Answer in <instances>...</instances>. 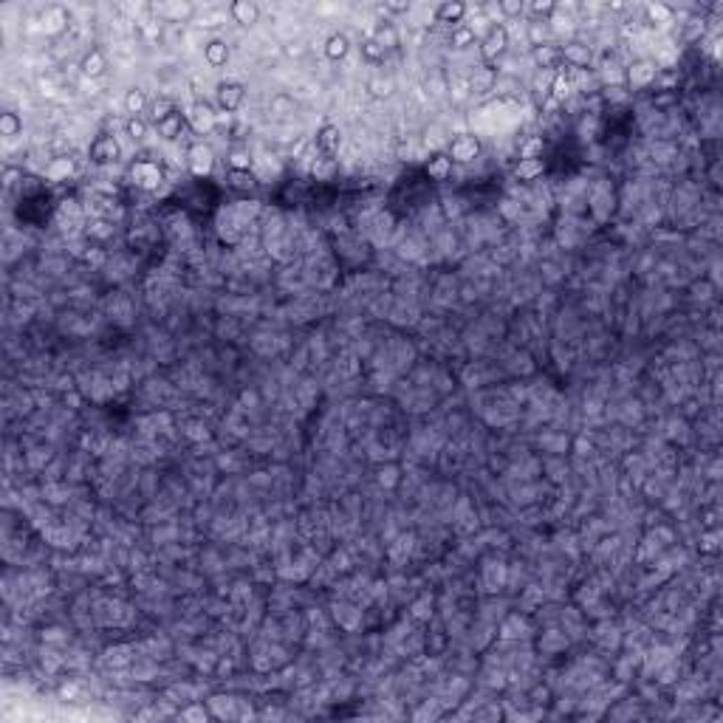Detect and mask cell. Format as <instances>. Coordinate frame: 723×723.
I'll return each mask as SVG.
<instances>
[{
    "label": "cell",
    "mask_w": 723,
    "mask_h": 723,
    "mask_svg": "<svg viewBox=\"0 0 723 723\" xmlns=\"http://www.w3.org/2000/svg\"><path fill=\"white\" fill-rule=\"evenodd\" d=\"M450 46L452 48H458V51H464V48H469V46H475V32L464 23V26H458V29H452L450 32Z\"/></svg>",
    "instance_id": "obj_30"
},
{
    "label": "cell",
    "mask_w": 723,
    "mask_h": 723,
    "mask_svg": "<svg viewBox=\"0 0 723 723\" xmlns=\"http://www.w3.org/2000/svg\"><path fill=\"white\" fill-rule=\"evenodd\" d=\"M546 139L543 136H529L518 142V158H543Z\"/></svg>",
    "instance_id": "obj_23"
},
{
    "label": "cell",
    "mask_w": 723,
    "mask_h": 723,
    "mask_svg": "<svg viewBox=\"0 0 723 723\" xmlns=\"http://www.w3.org/2000/svg\"><path fill=\"white\" fill-rule=\"evenodd\" d=\"M203 60L210 68H224L229 62V43L227 40H210L203 46Z\"/></svg>",
    "instance_id": "obj_17"
},
{
    "label": "cell",
    "mask_w": 723,
    "mask_h": 723,
    "mask_svg": "<svg viewBox=\"0 0 723 723\" xmlns=\"http://www.w3.org/2000/svg\"><path fill=\"white\" fill-rule=\"evenodd\" d=\"M506 51H508V29L500 26V23H494V26L483 34V40H480V57H483L486 65H492V62H497Z\"/></svg>",
    "instance_id": "obj_4"
},
{
    "label": "cell",
    "mask_w": 723,
    "mask_h": 723,
    "mask_svg": "<svg viewBox=\"0 0 723 723\" xmlns=\"http://www.w3.org/2000/svg\"><path fill=\"white\" fill-rule=\"evenodd\" d=\"M376 480H379V486L393 489V486H398V483H401V475H398V469H396V466H381Z\"/></svg>",
    "instance_id": "obj_33"
},
{
    "label": "cell",
    "mask_w": 723,
    "mask_h": 723,
    "mask_svg": "<svg viewBox=\"0 0 723 723\" xmlns=\"http://www.w3.org/2000/svg\"><path fill=\"white\" fill-rule=\"evenodd\" d=\"M314 147L323 153V156H337L342 150V130L339 125H323L317 130V139H314Z\"/></svg>",
    "instance_id": "obj_12"
},
{
    "label": "cell",
    "mask_w": 723,
    "mask_h": 723,
    "mask_svg": "<svg viewBox=\"0 0 723 723\" xmlns=\"http://www.w3.org/2000/svg\"><path fill=\"white\" fill-rule=\"evenodd\" d=\"M532 12H534V15H554V12H557V4H551V0H543V4H534V6H532Z\"/></svg>",
    "instance_id": "obj_36"
},
{
    "label": "cell",
    "mask_w": 723,
    "mask_h": 723,
    "mask_svg": "<svg viewBox=\"0 0 723 723\" xmlns=\"http://www.w3.org/2000/svg\"><path fill=\"white\" fill-rule=\"evenodd\" d=\"M370 40H376L384 51H390V48H396V46H398V29H396L393 23H379V26L373 29Z\"/></svg>",
    "instance_id": "obj_22"
},
{
    "label": "cell",
    "mask_w": 723,
    "mask_h": 723,
    "mask_svg": "<svg viewBox=\"0 0 723 723\" xmlns=\"http://www.w3.org/2000/svg\"><path fill=\"white\" fill-rule=\"evenodd\" d=\"M532 60H534L537 71H560V68H562L560 46H554V43H546V46H534V48H532Z\"/></svg>",
    "instance_id": "obj_14"
},
{
    "label": "cell",
    "mask_w": 723,
    "mask_h": 723,
    "mask_svg": "<svg viewBox=\"0 0 723 723\" xmlns=\"http://www.w3.org/2000/svg\"><path fill=\"white\" fill-rule=\"evenodd\" d=\"M178 108H175V99H170V96H158L156 102H150V119H153V125H158V122H164L167 116H173Z\"/></svg>",
    "instance_id": "obj_26"
},
{
    "label": "cell",
    "mask_w": 723,
    "mask_h": 723,
    "mask_svg": "<svg viewBox=\"0 0 723 723\" xmlns=\"http://www.w3.org/2000/svg\"><path fill=\"white\" fill-rule=\"evenodd\" d=\"M546 173V158H518L511 167V175L514 181L520 184H537Z\"/></svg>",
    "instance_id": "obj_10"
},
{
    "label": "cell",
    "mask_w": 723,
    "mask_h": 723,
    "mask_svg": "<svg viewBox=\"0 0 723 723\" xmlns=\"http://www.w3.org/2000/svg\"><path fill=\"white\" fill-rule=\"evenodd\" d=\"M128 178H130V184L133 187H139V189H158L161 184H164V170H161V164L158 161H153V158H136L133 164H130V170H128Z\"/></svg>",
    "instance_id": "obj_1"
},
{
    "label": "cell",
    "mask_w": 723,
    "mask_h": 723,
    "mask_svg": "<svg viewBox=\"0 0 723 723\" xmlns=\"http://www.w3.org/2000/svg\"><path fill=\"white\" fill-rule=\"evenodd\" d=\"M105 68H108V60H105V54H102L99 48H90V51L82 57V74L90 76V79L102 76V74H105Z\"/></svg>",
    "instance_id": "obj_20"
},
{
    "label": "cell",
    "mask_w": 723,
    "mask_h": 723,
    "mask_svg": "<svg viewBox=\"0 0 723 723\" xmlns=\"http://www.w3.org/2000/svg\"><path fill=\"white\" fill-rule=\"evenodd\" d=\"M359 48H362V60H365V62H370V65H379V62H384V57H387V51H384L376 40H370V37H367V40H362V46H359Z\"/></svg>",
    "instance_id": "obj_31"
},
{
    "label": "cell",
    "mask_w": 723,
    "mask_h": 723,
    "mask_svg": "<svg viewBox=\"0 0 723 723\" xmlns=\"http://www.w3.org/2000/svg\"><path fill=\"white\" fill-rule=\"evenodd\" d=\"M187 125L198 133V136H210L218 130V114L212 111V105L206 99H195L187 114Z\"/></svg>",
    "instance_id": "obj_3"
},
{
    "label": "cell",
    "mask_w": 723,
    "mask_h": 723,
    "mask_svg": "<svg viewBox=\"0 0 723 723\" xmlns=\"http://www.w3.org/2000/svg\"><path fill=\"white\" fill-rule=\"evenodd\" d=\"M367 90L373 93V96H390V90H393V85H390V79H370L367 82Z\"/></svg>",
    "instance_id": "obj_34"
},
{
    "label": "cell",
    "mask_w": 723,
    "mask_h": 723,
    "mask_svg": "<svg viewBox=\"0 0 723 723\" xmlns=\"http://www.w3.org/2000/svg\"><path fill=\"white\" fill-rule=\"evenodd\" d=\"M229 18L238 23V26H255L260 20V6L249 4V0H238V4L229 6Z\"/></svg>",
    "instance_id": "obj_18"
},
{
    "label": "cell",
    "mask_w": 723,
    "mask_h": 723,
    "mask_svg": "<svg viewBox=\"0 0 723 723\" xmlns=\"http://www.w3.org/2000/svg\"><path fill=\"white\" fill-rule=\"evenodd\" d=\"M119 153H122V150H119V142H116L114 133H99V136L90 142V147H88L90 161L99 164V167L116 164V161H119Z\"/></svg>",
    "instance_id": "obj_6"
},
{
    "label": "cell",
    "mask_w": 723,
    "mask_h": 723,
    "mask_svg": "<svg viewBox=\"0 0 723 723\" xmlns=\"http://www.w3.org/2000/svg\"><path fill=\"white\" fill-rule=\"evenodd\" d=\"M294 108H297V102H294V96H288V93H277V96H271V102H269V111H271L277 119H288V116L294 114Z\"/></svg>",
    "instance_id": "obj_27"
},
{
    "label": "cell",
    "mask_w": 723,
    "mask_h": 723,
    "mask_svg": "<svg viewBox=\"0 0 723 723\" xmlns=\"http://www.w3.org/2000/svg\"><path fill=\"white\" fill-rule=\"evenodd\" d=\"M76 173V158L71 156H60V158H48L46 167H43V175L51 181V184H62V181H71Z\"/></svg>",
    "instance_id": "obj_11"
},
{
    "label": "cell",
    "mask_w": 723,
    "mask_h": 723,
    "mask_svg": "<svg viewBox=\"0 0 723 723\" xmlns=\"http://www.w3.org/2000/svg\"><path fill=\"white\" fill-rule=\"evenodd\" d=\"M227 178H229L227 184H229L232 189H238V192H255V189H257V184H260V181H257V175H255L252 170H246V173H235V170H229V175H227Z\"/></svg>",
    "instance_id": "obj_24"
},
{
    "label": "cell",
    "mask_w": 723,
    "mask_h": 723,
    "mask_svg": "<svg viewBox=\"0 0 723 723\" xmlns=\"http://www.w3.org/2000/svg\"><path fill=\"white\" fill-rule=\"evenodd\" d=\"M144 108H150L147 93H144L142 88H130V90L125 93V111H128L130 116H139V114H144Z\"/></svg>",
    "instance_id": "obj_25"
},
{
    "label": "cell",
    "mask_w": 723,
    "mask_h": 723,
    "mask_svg": "<svg viewBox=\"0 0 723 723\" xmlns=\"http://www.w3.org/2000/svg\"><path fill=\"white\" fill-rule=\"evenodd\" d=\"M0 133H4L6 139L20 136V133H23V119H20L15 111H6L4 116H0Z\"/></svg>",
    "instance_id": "obj_29"
},
{
    "label": "cell",
    "mask_w": 723,
    "mask_h": 723,
    "mask_svg": "<svg viewBox=\"0 0 723 723\" xmlns=\"http://www.w3.org/2000/svg\"><path fill=\"white\" fill-rule=\"evenodd\" d=\"M497 12H503L506 18H520L526 12V6L520 4V0H518V4H497Z\"/></svg>",
    "instance_id": "obj_35"
},
{
    "label": "cell",
    "mask_w": 723,
    "mask_h": 723,
    "mask_svg": "<svg viewBox=\"0 0 723 723\" xmlns=\"http://www.w3.org/2000/svg\"><path fill=\"white\" fill-rule=\"evenodd\" d=\"M560 57H562V65L571 68V71H585L590 62H593V48L579 43V40H571L565 46H560Z\"/></svg>",
    "instance_id": "obj_7"
},
{
    "label": "cell",
    "mask_w": 723,
    "mask_h": 723,
    "mask_svg": "<svg viewBox=\"0 0 723 723\" xmlns=\"http://www.w3.org/2000/svg\"><path fill=\"white\" fill-rule=\"evenodd\" d=\"M466 15H469V6H464V4H441V6L433 12V18H435L438 23L452 26V29L464 26V18H466Z\"/></svg>",
    "instance_id": "obj_15"
},
{
    "label": "cell",
    "mask_w": 723,
    "mask_h": 723,
    "mask_svg": "<svg viewBox=\"0 0 723 723\" xmlns=\"http://www.w3.org/2000/svg\"><path fill=\"white\" fill-rule=\"evenodd\" d=\"M348 51H351V40H348V34L337 32V34H331V37L325 40V57H328L331 62L345 60V57H348Z\"/></svg>",
    "instance_id": "obj_19"
},
{
    "label": "cell",
    "mask_w": 723,
    "mask_h": 723,
    "mask_svg": "<svg viewBox=\"0 0 723 723\" xmlns=\"http://www.w3.org/2000/svg\"><path fill=\"white\" fill-rule=\"evenodd\" d=\"M480 150H483V144H480V139H478L475 133H458V136H452V139L447 142V156H450L455 164H472V161H478V158H480Z\"/></svg>",
    "instance_id": "obj_2"
},
{
    "label": "cell",
    "mask_w": 723,
    "mask_h": 723,
    "mask_svg": "<svg viewBox=\"0 0 723 723\" xmlns=\"http://www.w3.org/2000/svg\"><path fill=\"white\" fill-rule=\"evenodd\" d=\"M187 167L195 178H206L215 167V150L203 142H192L187 147Z\"/></svg>",
    "instance_id": "obj_5"
},
{
    "label": "cell",
    "mask_w": 723,
    "mask_h": 723,
    "mask_svg": "<svg viewBox=\"0 0 723 723\" xmlns=\"http://www.w3.org/2000/svg\"><path fill=\"white\" fill-rule=\"evenodd\" d=\"M698 551L706 554V557H715V554L720 551V532H717V529H701Z\"/></svg>",
    "instance_id": "obj_28"
},
{
    "label": "cell",
    "mask_w": 723,
    "mask_h": 723,
    "mask_svg": "<svg viewBox=\"0 0 723 723\" xmlns=\"http://www.w3.org/2000/svg\"><path fill=\"white\" fill-rule=\"evenodd\" d=\"M424 173H427V178H430V181L444 184V181H450V178H452V173H455V161H452L447 153H433V156L427 158V164H424Z\"/></svg>",
    "instance_id": "obj_13"
},
{
    "label": "cell",
    "mask_w": 723,
    "mask_h": 723,
    "mask_svg": "<svg viewBox=\"0 0 723 723\" xmlns=\"http://www.w3.org/2000/svg\"><path fill=\"white\" fill-rule=\"evenodd\" d=\"M184 125H187V116H181V114L175 111L173 116H167L164 122H158V125H156V130H158V136H161V139L175 142V139L184 133Z\"/></svg>",
    "instance_id": "obj_21"
},
{
    "label": "cell",
    "mask_w": 723,
    "mask_h": 723,
    "mask_svg": "<svg viewBox=\"0 0 723 723\" xmlns=\"http://www.w3.org/2000/svg\"><path fill=\"white\" fill-rule=\"evenodd\" d=\"M125 130H128V136H130L133 142H144V136H147V122H142L139 116H130V119L125 122Z\"/></svg>",
    "instance_id": "obj_32"
},
{
    "label": "cell",
    "mask_w": 723,
    "mask_h": 723,
    "mask_svg": "<svg viewBox=\"0 0 723 723\" xmlns=\"http://www.w3.org/2000/svg\"><path fill=\"white\" fill-rule=\"evenodd\" d=\"M656 74H658V65L653 60H636L625 68V82H630L633 88H650Z\"/></svg>",
    "instance_id": "obj_8"
},
{
    "label": "cell",
    "mask_w": 723,
    "mask_h": 723,
    "mask_svg": "<svg viewBox=\"0 0 723 723\" xmlns=\"http://www.w3.org/2000/svg\"><path fill=\"white\" fill-rule=\"evenodd\" d=\"M215 93H218V105L224 114H235L246 102V88L241 82H221Z\"/></svg>",
    "instance_id": "obj_9"
},
{
    "label": "cell",
    "mask_w": 723,
    "mask_h": 723,
    "mask_svg": "<svg viewBox=\"0 0 723 723\" xmlns=\"http://www.w3.org/2000/svg\"><path fill=\"white\" fill-rule=\"evenodd\" d=\"M227 167L235 173H246L255 167V153L249 150V144H232L227 153Z\"/></svg>",
    "instance_id": "obj_16"
}]
</instances>
